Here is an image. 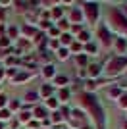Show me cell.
I'll use <instances>...</instances> for the list:
<instances>
[{
    "instance_id": "obj_23",
    "label": "cell",
    "mask_w": 127,
    "mask_h": 129,
    "mask_svg": "<svg viewBox=\"0 0 127 129\" xmlns=\"http://www.w3.org/2000/svg\"><path fill=\"white\" fill-rule=\"evenodd\" d=\"M69 41H71V37H69V35H62V43H66V44H68Z\"/></svg>"
},
{
    "instance_id": "obj_30",
    "label": "cell",
    "mask_w": 127,
    "mask_h": 129,
    "mask_svg": "<svg viewBox=\"0 0 127 129\" xmlns=\"http://www.w3.org/2000/svg\"><path fill=\"white\" fill-rule=\"evenodd\" d=\"M4 104H6V96H4V94H0V106H4Z\"/></svg>"
},
{
    "instance_id": "obj_4",
    "label": "cell",
    "mask_w": 127,
    "mask_h": 129,
    "mask_svg": "<svg viewBox=\"0 0 127 129\" xmlns=\"http://www.w3.org/2000/svg\"><path fill=\"white\" fill-rule=\"evenodd\" d=\"M83 8H85V14L89 17V21H96V17H98V4L87 2V4H83Z\"/></svg>"
},
{
    "instance_id": "obj_28",
    "label": "cell",
    "mask_w": 127,
    "mask_h": 129,
    "mask_svg": "<svg viewBox=\"0 0 127 129\" xmlns=\"http://www.w3.org/2000/svg\"><path fill=\"white\" fill-rule=\"evenodd\" d=\"M94 83H92V81H89V83H87V89H89V91H92V89H94Z\"/></svg>"
},
{
    "instance_id": "obj_6",
    "label": "cell",
    "mask_w": 127,
    "mask_h": 129,
    "mask_svg": "<svg viewBox=\"0 0 127 129\" xmlns=\"http://www.w3.org/2000/svg\"><path fill=\"white\" fill-rule=\"evenodd\" d=\"M116 48L119 50V52H123V50L127 48V41H125V39H117V43H116Z\"/></svg>"
},
{
    "instance_id": "obj_29",
    "label": "cell",
    "mask_w": 127,
    "mask_h": 129,
    "mask_svg": "<svg viewBox=\"0 0 127 129\" xmlns=\"http://www.w3.org/2000/svg\"><path fill=\"white\" fill-rule=\"evenodd\" d=\"M10 35H12V37H16V35H17V29H16V27H12V29H10Z\"/></svg>"
},
{
    "instance_id": "obj_34",
    "label": "cell",
    "mask_w": 127,
    "mask_h": 129,
    "mask_svg": "<svg viewBox=\"0 0 127 129\" xmlns=\"http://www.w3.org/2000/svg\"><path fill=\"white\" fill-rule=\"evenodd\" d=\"M2 75H4V71H2V70H0V77H2Z\"/></svg>"
},
{
    "instance_id": "obj_15",
    "label": "cell",
    "mask_w": 127,
    "mask_h": 129,
    "mask_svg": "<svg viewBox=\"0 0 127 129\" xmlns=\"http://www.w3.org/2000/svg\"><path fill=\"white\" fill-rule=\"evenodd\" d=\"M46 106L48 108H56V106H58V102H56L54 98H48V100H46Z\"/></svg>"
},
{
    "instance_id": "obj_5",
    "label": "cell",
    "mask_w": 127,
    "mask_h": 129,
    "mask_svg": "<svg viewBox=\"0 0 127 129\" xmlns=\"http://www.w3.org/2000/svg\"><path fill=\"white\" fill-rule=\"evenodd\" d=\"M98 33H100V39H102V43L108 46V44H112V41H110V35H108V31H106V27H100L98 29Z\"/></svg>"
},
{
    "instance_id": "obj_31",
    "label": "cell",
    "mask_w": 127,
    "mask_h": 129,
    "mask_svg": "<svg viewBox=\"0 0 127 129\" xmlns=\"http://www.w3.org/2000/svg\"><path fill=\"white\" fill-rule=\"evenodd\" d=\"M87 50H89V52H94L96 46H94V44H89V46H87Z\"/></svg>"
},
{
    "instance_id": "obj_2",
    "label": "cell",
    "mask_w": 127,
    "mask_h": 129,
    "mask_svg": "<svg viewBox=\"0 0 127 129\" xmlns=\"http://www.w3.org/2000/svg\"><path fill=\"white\" fill-rule=\"evenodd\" d=\"M127 66V58H112L108 64H106V73L108 75H117L121 73L123 68Z\"/></svg>"
},
{
    "instance_id": "obj_25",
    "label": "cell",
    "mask_w": 127,
    "mask_h": 129,
    "mask_svg": "<svg viewBox=\"0 0 127 129\" xmlns=\"http://www.w3.org/2000/svg\"><path fill=\"white\" fill-rule=\"evenodd\" d=\"M52 14H54L56 17H60V16H62V10H60V8H54V12H52Z\"/></svg>"
},
{
    "instance_id": "obj_16",
    "label": "cell",
    "mask_w": 127,
    "mask_h": 129,
    "mask_svg": "<svg viewBox=\"0 0 127 129\" xmlns=\"http://www.w3.org/2000/svg\"><path fill=\"white\" fill-rule=\"evenodd\" d=\"M27 100H29V102H35V100H37V94H35V92H27Z\"/></svg>"
},
{
    "instance_id": "obj_27",
    "label": "cell",
    "mask_w": 127,
    "mask_h": 129,
    "mask_svg": "<svg viewBox=\"0 0 127 129\" xmlns=\"http://www.w3.org/2000/svg\"><path fill=\"white\" fill-rule=\"evenodd\" d=\"M60 119H62V116H60V114L56 112V114H54V116H52V121H60Z\"/></svg>"
},
{
    "instance_id": "obj_8",
    "label": "cell",
    "mask_w": 127,
    "mask_h": 129,
    "mask_svg": "<svg viewBox=\"0 0 127 129\" xmlns=\"http://www.w3.org/2000/svg\"><path fill=\"white\" fill-rule=\"evenodd\" d=\"M54 73H56V71H54V66H46L44 71H42V75H44V77H52Z\"/></svg>"
},
{
    "instance_id": "obj_10",
    "label": "cell",
    "mask_w": 127,
    "mask_h": 129,
    "mask_svg": "<svg viewBox=\"0 0 127 129\" xmlns=\"http://www.w3.org/2000/svg\"><path fill=\"white\" fill-rule=\"evenodd\" d=\"M50 91H52V89H50L48 85H44V87L41 89V94H42V96H48V98H50Z\"/></svg>"
},
{
    "instance_id": "obj_37",
    "label": "cell",
    "mask_w": 127,
    "mask_h": 129,
    "mask_svg": "<svg viewBox=\"0 0 127 129\" xmlns=\"http://www.w3.org/2000/svg\"><path fill=\"white\" fill-rule=\"evenodd\" d=\"M125 12H127V8H125Z\"/></svg>"
},
{
    "instance_id": "obj_36",
    "label": "cell",
    "mask_w": 127,
    "mask_h": 129,
    "mask_svg": "<svg viewBox=\"0 0 127 129\" xmlns=\"http://www.w3.org/2000/svg\"><path fill=\"white\" fill-rule=\"evenodd\" d=\"M0 129H2V125H0Z\"/></svg>"
},
{
    "instance_id": "obj_3",
    "label": "cell",
    "mask_w": 127,
    "mask_h": 129,
    "mask_svg": "<svg viewBox=\"0 0 127 129\" xmlns=\"http://www.w3.org/2000/svg\"><path fill=\"white\" fill-rule=\"evenodd\" d=\"M110 21L114 23V29H117V31H127V17L123 16L121 12L112 10L110 12Z\"/></svg>"
},
{
    "instance_id": "obj_7",
    "label": "cell",
    "mask_w": 127,
    "mask_h": 129,
    "mask_svg": "<svg viewBox=\"0 0 127 129\" xmlns=\"http://www.w3.org/2000/svg\"><path fill=\"white\" fill-rule=\"evenodd\" d=\"M81 19H83V14H81L79 10H73V12H71V21L77 23V21H81Z\"/></svg>"
},
{
    "instance_id": "obj_22",
    "label": "cell",
    "mask_w": 127,
    "mask_h": 129,
    "mask_svg": "<svg viewBox=\"0 0 127 129\" xmlns=\"http://www.w3.org/2000/svg\"><path fill=\"white\" fill-rule=\"evenodd\" d=\"M68 96H69L68 91H62V92H60V98H62V100H68Z\"/></svg>"
},
{
    "instance_id": "obj_18",
    "label": "cell",
    "mask_w": 127,
    "mask_h": 129,
    "mask_svg": "<svg viewBox=\"0 0 127 129\" xmlns=\"http://www.w3.org/2000/svg\"><path fill=\"white\" fill-rule=\"evenodd\" d=\"M110 96H119V89H117V87L110 89Z\"/></svg>"
},
{
    "instance_id": "obj_35",
    "label": "cell",
    "mask_w": 127,
    "mask_h": 129,
    "mask_svg": "<svg viewBox=\"0 0 127 129\" xmlns=\"http://www.w3.org/2000/svg\"><path fill=\"white\" fill-rule=\"evenodd\" d=\"M123 127H125V129H127V121H125V125H123Z\"/></svg>"
},
{
    "instance_id": "obj_26",
    "label": "cell",
    "mask_w": 127,
    "mask_h": 129,
    "mask_svg": "<svg viewBox=\"0 0 127 129\" xmlns=\"http://www.w3.org/2000/svg\"><path fill=\"white\" fill-rule=\"evenodd\" d=\"M85 62H87L85 56H77V64H85Z\"/></svg>"
},
{
    "instance_id": "obj_33",
    "label": "cell",
    "mask_w": 127,
    "mask_h": 129,
    "mask_svg": "<svg viewBox=\"0 0 127 129\" xmlns=\"http://www.w3.org/2000/svg\"><path fill=\"white\" fill-rule=\"evenodd\" d=\"M50 48H58V43H56V41H50Z\"/></svg>"
},
{
    "instance_id": "obj_21",
    "label": "cell",
    "mask_w": 127,
    "mask_h": 129,
    "mask_svg": "<svg viewBox=\"0 0 127 129\" xmlns=\"http://www.w3.org/2000/svg\"><path fill=\"white\" fill-rule=\"evenodd\" d=\"M8 44H10V41H8L6 37H2V39H0V46H8Z\"/></svg>"
},
{
    "instance_id": "obj_17",
    "label": "cell",
    "mask_w": 127,
    "mask_h": 129,
    "mask_svg": "<svg viewBox=\"0 0 127 129\" xmlns=\"http://www.w3.org/2000/svg\"><path fill=\"white\" fill-rule=\"evenodd\" d=\"M10 118V112L8 110H0V119H8Z\"/></svg>"
},
{
    "instance_id": "obj_11",
    "label": "cell",
    "mask_w": 127,
    "mask_h": 129,
    "mask_svg": "<svg viewBox=\"0 0 127 129\" xmlns=\"http://www.w3.org/2000/svg\"><path fill=\"white\" fill-rule=\"evenodd\" d=\"M58 58L60 60H66V58H68V50H66V48H60L58 50Z\"/></svg>"
},
{
    "instance_id": "obj_1",
    "label": "cell",
    "mask_w": 127,
    "mask_h": 129,
    "mask_svg": "<svg viewBox=\"0 0 127 129\" xmlns=\"http://www.w3.org/2000/svg\"><path fill=\"white\" fill-rule=\"evenodd\" d=\"M81 102H83L85 108H89L90 112H92V116L98 119V123H102V110L98 108V104H96V98L90 96V94H83V96H81Z\"/></svg>"
},
{
    "instance_id": "obj_9",
    "label": "cell",
    "mask_w": 127,
    "mask_h": 129,
    "mask_svg": "<svg viewBox=\"0 0 127 129\" xmlns=\"http://www.w3.org/2000/svg\"><path fill=\"white\" fill-rule=\"evenodd\" d=\"M98 73H100V68H98V66H90L89 68V75H98Z\"/></svg>"
},
{
    "instance_id": "obj_19",
    "label": "cell",
    "mask_w": 127,
    "mask_h": 129,
    "mask_svg": "<svg viewBox=\"0 0 127 129\" xmlns=\"http://www.w3.org/2000/svg\"><path fill=\"white\" fill-rule=\"evenodd\" d=\"M29 116H31L29 112H23V114L19 116V121H27V119H29Z\"/></svg>"
},
{
    "instance_id": "obj_24",
    "label": "cell",
    "mask_w": 127,
    "mask_h": 129,
    "mask_svg": "<svg viewBox=\"0 0 127 129\" xmlns=\"http://www.w3.org/2000/svg\"><path fill=\"white\" fill-rule=\"evenodd\" d=\"M10 108H12V110H17V108H19V102H17V100H14V102L10 104Z\"/></svg>"
},
{
    "instance_id": "obj_13",
    "label": "cell",
    "mask_w": 127,
    "mask_h": 129,
    "mask_svg": "<svg viewBox=\"0 0 127 129\" xmlns=\"http://www.w3.org/2000/svg\"><path fill=\"white\" fill-rule=\"evenodd\" d=\"M35 116H37V118H44V116H46V112H44L42 108H37V110H35Z\"/></svg>"
},
{
    "instance_id": "obj_32",
    "label": "cell",
    "mask_w": 127,
    "mask_h": 129,
    "mask_svg": "<svg viewBox=\"0 0 127 129\" xmlns=\"http://www.w3.org/2000/svg\"><path fill=\"white\" fill-rule=\"evenodd\" d=\"M60 27H62V29H66V27H68V21H66V19H62V21H60Z\"/></svg>"
},
{
    "instance_id": "obj_12",
    "label": "cell",
    "mask_w": 127,
    "mask_h": 129,
    "mask_svg": "<svg viewBox=\"0 0 127 129\" xmlns=\"http://www.w3.org/2000/svg\"><path fill=\"white\" fill-rule=\"evenodd\" d=\"M119 106H121V108H127V94L119 96Z\"/></svg>"
},
{
    "instance_id": "obj_14",
    "label": "cell",
    "mask_w": 127,
    "mask_h": 129,
    "mask_svg": "<svg viewBox=\"0 0 127 129\" xmlns=\"http://www.w3.org/2000/svg\"><path fill=\"white\" fill-rule=\"evenodd\" d=\"M79 41H83V43H87V41H89V33L81 31V33H79Z\"/></svg>"
},
{
    "instance_id": "obj_20",
    "label": "cell",
    "mask_w": 127,
    "mask_h": 129,
    "mask_svg": "<svg viewBox=\"0 0 127 129\" xmlns=\"http://www.w3.org/2000/svg\"><path fill=\"white\" fill-rule=\"evenodd\" d=\"M64 83H68L66 77H56V85H64Z\"/></svg>"
}]
</instances>
